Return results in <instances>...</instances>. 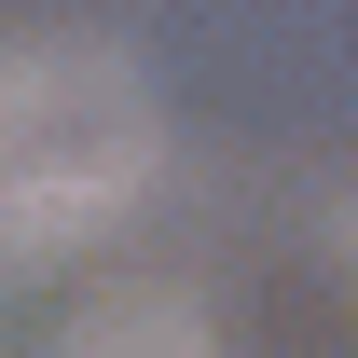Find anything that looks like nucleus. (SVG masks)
Instances as JSON below:
<instances>
[{
  "label": "nucleus",
  "instance_id": "1",
  "mask_svg": "<svg viewBox=\"0 0 358 358\" xmlns=\"http://www.w3.org/2000/svg\"><path fill=\"white\" fill-rule=\"evenodd\" d=\"M152 179V96L124 55L83 42H14L0 55V262L69 248Z\"/></svg>",
  "mask_w": 358,
  "mask_h": 358
}]
</instances>
